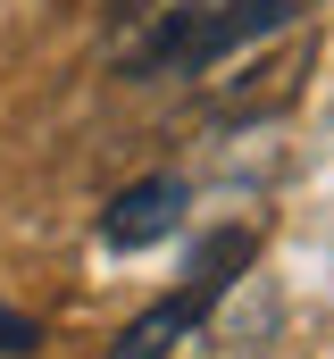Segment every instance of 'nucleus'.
Instances as JSON below:
<instances>
[{
	"mask_svg": "<svg viewBox=\"0 0 334 359\" xmlns=\"http://www.w3.org/2000/svg\"><path fill=\"white\" fill-rule=\"evenodd\" d=\"M175 226H184V176H142L100 209V243L109 251H151Z\"/></svg>",
	"mask_w": 334,
	"mask_h": 359,
	"instance_id": "obj_2",
	"label": "nucleus"
},
{
	"mask_svg": "<svg viewBox=\"0 0 334 359\" xmlns=\"http://www.w3.org/2000/svg\"><path fill=\"white\" fill-rule=\"evenodd\" d=\"M250 251H259V234L250 226H226V234H209L201 251H192V268H184V292L175 301H159V309H142L126 334H117V351L109 359H167L209 309H218V292L234 284V268H250Z\"/></svg>",
	"mask_w": 334,
	"mask_h": 359,
	"instance_id": "obj_1",
	"label": "nucleus"
},
{
	"mask_svg": "<svg viewBox=\"0 0 334 359\" xmlns=\"http://www.w3.org/2000/svg\"><path fill=\"white\" fill-rule=\"evenodd\" d=\"M25 351H42V318H25V309L0 301V359H25Z\"/></svg>",
	"mask_w": 334,
	"mask_h": 359,
	"instance_id": "obj_3",
	"label": "nucleus"
}]
</instances>
